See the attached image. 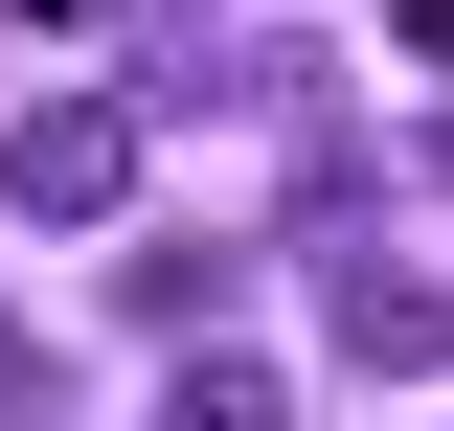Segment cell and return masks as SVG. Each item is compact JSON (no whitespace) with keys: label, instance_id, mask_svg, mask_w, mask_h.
I'll use <instances>...</instances> for the list:
<instances>
[{"label":"cell","instance_id":"obj_6","mask_svg":"<svg viewBox=\"0 0 454 431\" xmlns=\"http://www.w3.org/2000/svg\"><path fill=\"white\" fill-rule=\"evenodd\" d=\"M0 409H46V341H23V318H0Z\"/></svg>","mask_w":454,"mask_h":431},{"label":"cell","instance_id":"obj_1","mask_svg":"<svg viewBox=\"0 0 454 431\" xmlns=\"http://www.w3.org/2000/svg\"><path fill=\"white\" fill-rule=\"evenodd\" d=\"M0 205H23V227H114V205H137V114H114V91L0 114Z\"/></svg>","mask_w":454,"mask_h":431},{"label":"cell","instance_id":"obj_2","mask_svg":"<svg viewBox=\"0 0 454 431\" xmlns=\"http://www.w3.org/2000/svg\"><path fill=\"white\" fill-rule=\"evenodd\" d=\"M318 341H340L364 386H432V364H454V295H432L409 250H340V272H318Z\"/></svg>","mask_w":454,"mask_h":431},{"label":"cell","instance_id":"obj_5","mask_svg":"<svg viewBox=\"0 0 454 431\" xmlns=\"http://www.w3.org/2000/svg\"><path fill=\"white\" fill-rule=\"evenodd\" d=\"M387 46H409V68H454V0H387Z\"/></svg>","mask_w":454,"mask_h":431},{"label":"cell","instance_id":"obj_4","mask_svg":"<svg viewBox=\"0 0 454 431\" xmlns=\"http://www.w3.org/2000/svg\"><path fill=\"white\" fill-rule=\"evenodd\" d=\"M114 295H137V318H160V341H205V318H227V250H182V227H160V250L114 272Z\"/></svg>","mask_w":454,"mask_h":431},{"label":"cell","instance_id":"obj_3","mask_svg":"<svg viewBox=\"0 0 454 431\" xmlns=\"http://www.w3.org/2000/svg\"><path fill=\"white\" fill-rule=\"evenodd\" d=\"M273 409H295V386L227 364V341H182V386H160V431H273Z\"/></svg>","mask_w":454,"mask_h":431}]
</instances>
